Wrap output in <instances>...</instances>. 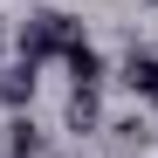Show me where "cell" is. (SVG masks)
<instances>
[{"label":"cell","instance_id":"obj_1","mask_svg":"<svg viewBox=\"0 0 158 158\" xmlns=\"http://www.w3.org/2000/svg\"><path fill=\"white\" fill-rule=\"evenodd\" d=\"M83 48V28L69 14H35L21 28V62H41V55H76Z\"/></svg>","mask_w":158,"mask_h":158},{"label":"cell","instance_id":"obj_2","mask_svg":"<svg viewBox=\"0 0 158 158\" xmlns=\"http://www.w3.org/2000/svg\"><path fill=\"white\" fill-rule=\"evenodd\" d=\"M117 76H124V89H131V96H144V103H158V55H144V48H131Z\"/></svg>","mask_w":158,"mask_h":158},{"label":"cell","instance_id":"obj_3","mask_svg":"<svg viewBox=\"0 0 158 158\" xmlns=\"http://www.w3.org/2000/svg\"><path fill=\"white\" fill-rule=\"evenodd\" d=\"M62 124H69V131H96V124H103V110H96V89H69V110H62Z\"/></svg>","mask_w":158,"mask_h":158},{"label":"cell","instance_id":"obj_4","mask_svg":"<svg viewBox=\"0 0 158 158\" xmlns=\"http://www.w3.org/2000/svg\"><path fill=\"white\" fill-rule=\"evenodd\" d=\"M62 62H69V76H76V89H96V83H103V55H96L89 41L76 48V55H62Z\"/></svg>","mask_w":158,"mask_h":158},{"label":"cell","instance_id":"obj_5","mask_svg":"<svg viewBox=\"0 0 158 158\" xmlns=\"http://www.w3.org/2000/svg\"><path fill=\"white\" fill-rule=\"evenodd\" d=\"M28 96H35V62H21L14 76H0V103H14V110H21Z\"/></svg>","mask_w":158,"mask_h":158},{"label":"cell","instance_id":"obj_6","mask_svg":"<svg viewBox=\"0 0 158 158\" xmlns=\"http://www.w3.org/2000/svg\"><path fill=\"white\" fill-rule=\"evenodd\" d=\"M35 151H41V131H35L28 117H14V124H7V158H35Z\"/></svg>","mask_w":158,"mask_h":158}]
</instances>
